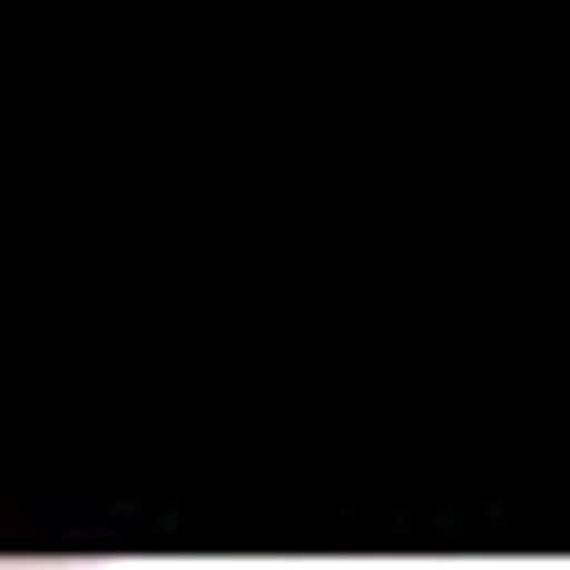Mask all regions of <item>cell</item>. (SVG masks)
<instances>
[{
  "instance_id": "6da1fadb",
  "label": "cell",
  "mask_w": 570,
  "mask_h": 570,
  "mask_svg": "<svg viewBox=\"0 0 570 570\" xmlns=\"http://www.w3.org/2000/svg\"><path fill=\"white\" fill-rule=\"evenodd\" d=\"M0 570H109V557H0Z\"/></svg>"
}]
</instances>
